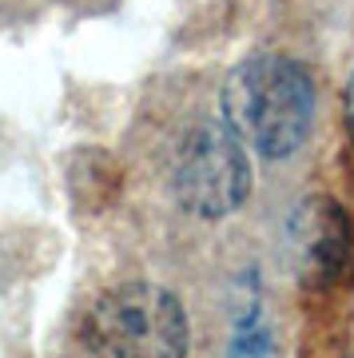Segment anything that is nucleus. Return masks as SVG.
Here are the masks:
<instances>
[{"label": "nucleus", "instance_id": "obj_1", "mask_svg": "<svg viewBox=\"0 0 354 358\" xmlns=\"http://www.w3.org/2000/svg\"><path fill=\"white\" fill-rule=\"evenodd\" d=\"M223 120L247 148L287 159L306 143L315 124V76L291 56H251L223 84Z\"/></svg>", "mask_w": 354, "mask_h": 358}, {"label": "nucleus", "instance_id": "obj_2", "mask_svg": "<svg viewBox=\"0 0 354 358\" xmlns=\"http://www.w3.org/2000/svg\"><path fill=\"white\" fill-rule=\"evenodd\" d=\"M88 358H187V315L152 282H124L96 299L84 322Z\"/></svg>", "mask_w": 354, "mask_h": 358}, {"label": "nucleus", "instance_id": "obj_3", "mask_svg": "<svg viewBox=\"0 0 354 358\" xmlns=\"http://www.w3.org/2000/svg\"><path fill=\"white\" fill-rule=\"evenodd\" d=\"M171 192L179 207L203 219H223L251 192L247 143L227 120H199L171 152Z\"/></svg>", "mask_w": 354, "mask_h": 358}, {"label": "nucleus", "instance_id": "obj_4", "mask_svg": "<svg viewBox=\"0 0 354 358\" xmlns=\"http://www.w3.org/2000/svg\"><path fill=\"white\" fill-rule=\"evenodd\" d=\"M291 259L306 287L330 291L354 271V219L330 195H311L291 215Z\"/></svg>", "mask_w": 354, "mask_h": 358}, {"label": "nucleus", "instance_id": "obj_5", "mask_svg": "<svg viewBox=\"0 0 354 358\" xmlns=\"http://www.w3.org/2000/svg\"><path fill=\"white\" fill-rule=\"evenodd\" d=\"M342 120H346V131H351V140H354V72L346 80V96H342Z\"/></svg>", "mask_w": 354, "mask_h": 358}]
</instances>
